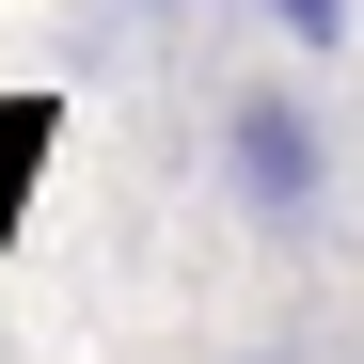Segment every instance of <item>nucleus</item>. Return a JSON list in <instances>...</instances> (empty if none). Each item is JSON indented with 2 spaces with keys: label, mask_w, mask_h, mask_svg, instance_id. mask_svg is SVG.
I'll return each mask as SVG.
<instances>
[{
  "label": "nucleus",
  "mask_w": 364,
  "mask_h": 364,
  "mask_svg": "<svg viewBox=\"0 0 364 364\" xmlns=\"http://www.w3.org/2000/svg\"><path fill=\"white\" fill-rule=\"evenodd\" d=\"M254 16L301 48V64H333V48H348V0H254Z\"/></svg>",
  "instance_id": "obj_2"
},
{
  "label": "nucleus",
  "mask_w": 364,
  "mask_h": 364,
  "mask_svg": "<svg viewBox=\"0 0 364 364\" xmlns=\"http://www.w3.org/2000/svg\"><path fill=\"white\" fill-rule=\"evenodd\" d=\"M206 159H222V206L254 222L269 254H317V237H333L348 159H333V111L301 95V80H237V95H222V127H206Z\"/></svg>",
  "instance_id": "obj_1"
},
{
  "label": "nucleus",
  "mask_w": 364,
  "mask_h": 364,
  "mask_svg": "<svg viewBox=\"0 0 364 364\" xmlns=\"http://www.w3.org/2000/svg\"><path fill=\"white\" fill-rule=\"evenodd\" d=\"M127 16H174V0H127Z\"/></svg>",
  "instance_id": "obj_3"
},
{
  "label": "nucleus",
  "mask_w": 364,
  "mask_h": 364,
  "mask_svg": "<svg viewBox=\"0 0 364 364\" xmlns=\"http://www.w3.org/2000/svg\"><path fill=\"white\" fill-rule=\"evenodd\" d=\"M254 364H269V348H254Z\"/></svg>",
  "instance_id": "obj_4"
}]
</instances>
